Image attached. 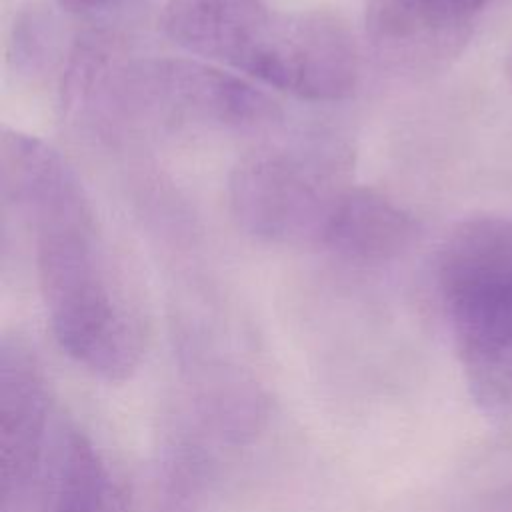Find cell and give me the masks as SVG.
Here are the masks:
<instances>
[{
    "mask_svg": "<svg viewBox=\"0 0 512 512\" xmlns=\"http://www.w3.org/2000/svg\"><path fill=\"white\" fill-rule=\"evenodd\" d=\"M414 232L412 218L400 206L360 188L338 192L320 240L346 258L382 262L406 250Z\"/></svg>",
    "mask_w": 512,
    "mask_h": 512,
    "instance_id": "obj_8",
    "label": "cell"
},
{
    "mask_svg": "<svg viewBox=\"0 0 512 512\" xmlns=\"http://www.w3.org/2000/svg\"><path fill=\"white\" fill-rule=\"evenodd\" d=\"M30 512H116L104 462L84 434L58 426L50 462Z\"/></svg>",
    "mask_w": 512,
    "mask_h": 512,
    "instance_id": "obj_9",
    "label": "cell"
},
{
    "mask_svg": "<svg viewBox=\"0 0 512 512\" xmlns=\"http://www.w3.org/2000/svg\"><path fill=\"white\" fill-rule=\"evenodd\" d=\"M28 226L42 302L60 348L98 378H130L142 358V332L104 266L88 202Z\"/></svg>",
    "mask_w": 512,
    "mask_h": 512,
    "instance_id": "obj_1",
    "label": "cell"
},
{
    "mask_svg": "<svg viewBox=\"0 0 512 512\" xmlns=\"http://www.w3.org/2000/svg\"><path fill=\"white\" fill-rule=\"evenodd\" d=\"M336 196L312 168L282 154L246 158L230 178V206L238 224L276 242L320 240Z\"/></svg>",
    "mask_w": 512,
    "mask_h": 512,
    "instance_id": "obj_4",
    "label": "cell"
},
{
    "mask_svg": "<svg viewBox=\"0 0 512 512\" xmlns=\"http://www.w3.org/2000/svg\"><path fill=\"white\" fill-rule=\"evenodd\" d=\"M492 0H368L366 28L384 48L450 38Z\"/></svg>",
    "mask_w": 512,
    "mask_h": 512,
    "instance_id": "obj_10",
    "label": "cell"
},
{
    "mask_svg": "<svg viewBox=\"0 0 512 512\" xmlns=\"http://www.w3.org/2000/svg\"><path fill=\"white\" fill-rule=\"evenodd\" d=\"M282 20L266 0H166L160 26L180 48L254 78Z\"/></svg>",
    "mask_w": 512,
    "mask_h": 512,
    "instance_id": "obj_6",
    "label": "cell"
},
{
    "mask_svg": "<svg viewBox=\"0 0 512 512\" xmlns=\"http://www.w3.org/2000/svg\"><path fill=\"white\" fill-rule=\"evenodd\" d=\"M56 430L40 368L30 350L4 338L0 354L2 512H28L42 486Z\"/></svg>",
    "mask_w": 512,
    "mask_h": 512,
    "instance_id": "obj_3",
    "label": "cell"
},
{
    "mask_svg": "<svg viewBox=\"0 0 512 512\" xmlns=\"http://www.w3.org/2000/svg\"><path fill=\"white\" fill-rule=\"evenodd\" d=\"M142 88L168 110L224 126H260L276 118V104L224 70L190 60H160L140 72Z\"/></svg>",
    "mask_w": 512,
    "mask_h": 512,
    "instance_id": "obj_7",
    "label": "cell"
},
{
    "mask_svg": "<svg viewBox=\"0 0 512 512\" xmlns=\"http://www.w3.org/2000/svg\"><path fill=\"white\" fill-rule=\"evenodd\" d=\"M62 8L80 14V16H96L102 12H110L120 6L124 0H56Z\"/></svg>",
    "mask_w": 512,
    "mask_h": 512,
    "instance_id": "obj_11",
    "label": "cell"
},
{
    "mask_svg": "<svg viewBox=\"0 0 512 512\" xmlns=\"http://www.w3.org/2000/svg\"><path fill=\"white\" fill-rule=\"evenodd\" d=\"M360 62L352 32L328 12L286 14L280 34L256 78L308 100L352 94Z\"/></svg>",
    "mask_w": 512,
    "mask_h": 512,
    "instance_id": "obj_5",
    "label": "cell"
},
{
    "mask_svg": "<svg viewBox=\"0 0 512 512\" xmlns=\"http://www.w3.org/2000/svg\"><path fill=\"white\" fill-rule=\"evenodd\" d=\"M438 282L474 402L512 418V222L458 226L440 252Z\"/></svg>",
    "mask_w": 512,
    "mask_h": 512,
    "instance_id": "obj_2",
    "label": "cell"
}]
</instances>
